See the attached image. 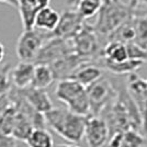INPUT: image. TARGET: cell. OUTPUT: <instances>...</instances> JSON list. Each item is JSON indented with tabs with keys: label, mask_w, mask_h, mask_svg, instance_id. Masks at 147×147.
<instances>
[{
	"label": "cell",
	"mask_w": 147,
	"mask_h": 147,
	"mask_svg": "<svg viewBox=\"0 0 147 147\" xmlns=\"http://www.w3.org/2000/svg\"><path fill=\"white\" fill-rule=\"evenodd\" d=\"M133 14L134 7L129 2L125 3L122 0H102V5L97 13V20L92 28L105 45L108 36Z\"/></svg>",
	"instance_id": "obj_1"
},
{
	"label": "cell",
	"mask_w": 147,
	"mask_h": 147,
	"mask_svg": "<svg viewBox=\"0 0 147 147\" xmlns=\"http://www.w3.org/2000/svg\"><path fill=\"white\" fill-rule=\"evenodd\" d=\"M44 117L46 124L64 140L74 144L84 140L87 119L85 115L74 113L68 109L53 107L44 113Z\"/></svg>",
	"instance_id": "obj_2"
},
{
	"label": "cell",
	"mask_w": 147,
	"mask_h": 147,
	"mask_svg": "<svg viewBox=\"0 0 147 147\" xmlns=\"http://www.w3.org/2000/svg\"><path fill=\"white\" fill-rule=\"evenodd\" d=\"M55 96L61 102L66 104L68 110L80 115H90V104L86 87L71 78L58 80Z\"/></svg>",
	"instance_id": "obj_3"
},
{
	"label": "cell",
	"mask_w": 147,
	"mask_h": 147,
	"mask_svg": "<svg viewBox=\"0 0 147 147\" xmlns=\"http://www.w3.org/2000/svg\"><path fill=\"white\" fill-rule=\"evenodd\" d=\"M74 53L87 61H94L101 56L103 43L91 24L84 23L80 31L71 38Z\"/></svg>",
	"instance_id": "obj_4"
},
{
	"label": "cell",
	"mask_w": 147,
	"mask_h": 147,
	"mask_svg": "<svg viewBox=\"0 0 147 147\" xmlns=\"http://www.w3.org/2000/svg\"><path fill=\"white\" fill-rule=\"evenodd\" d=\"M86 90L91 115H100L101 111L117 98V91L105 75L86 87Z\"/></svg>",
	"instance_id": "obj_5"
},
{
	"label": "cell",
	"mask_w": 147,
	"mask_h": 147,
	"mask_svg": "<svg viewBox=\"0 0 147 147\" xmlns=\"http://www.w3.org/2000/svg\"><path fill=\"white\" fill-rule=\"evenodd\" d=\"M51 36L49 34H44L43 31L33 28L31 30H23L19 36L16 45V53L20 61L34 63L40 49L44 42Z\"/></svg>",
	"instance_id": "obj_6"
},
{
	"label": "cell",
	"mask_w": 147,
	"mask_h": 147,
	"mask_svg": "<svg viewBox=\"0 0 147 147\" xmlns=\"http://www.w3.org/2000/svg\"><path fill=\"white\" fill-rule=\"evenodd\" d=\"M73 52L71 40H65L61 37L51 35L42 45L34 61V64L51 65L52 63Z\"/></svg>",
	"instance_id": "obj_7"
},
{
	"label": "cell",
	"mask_w": 147,
	"mask_h": 147,
	"mask_svg": "<svg viewBox=\"0 0 147 147\" xmlns=\"http://www.w3.org/2000/svg\"><path fill=\"white\" fill-rule=\"evenodd\" d=\"M126 86L143 119V134L147 137V79L141 78L137 74H129Z\"/></svg>",
	"instance_id": "obj_8"
},
{
	"label": "cell",
	"mask_w": 147,
	"mask_h": 147,
	"mask_svg": "<svg viewBox=\"0 0 147 147\" xmlns=\"http://www.w3.org/2000/svg\"><path fill=\"white\" fill-rule=\"evenodd\" d=\"M109 127L100 115H88L86 119L84 138L88 147H103L109 141Z\"/></svg>",
	"instance_id": "obj_9"
},
{
	"label": "cell",
	"mask_w": 147,
	"mask_h": 147,
	"mask_svg": "<svg viewBox=\"0 0 147 147\" xmlns=\"http://www.w3.org/2000/svg\"><path fill=\"white\" fill-rule=\"evenodd\" d=\"M84 23L85 20L77 12V10L65 11L61 16L55 30L51 33V35L65 40H71L80 31Z\"/></svg>",
	"instance_id": "obj_10"
},
{
	"label": "cell",
	"mask_w": 147,
	"mask_h": 147,
	"mask_svg": "<svg viewBox=\"0 0 147 147\" xmlns=\"http://www.w3.org/2000/svg\"><path fill=\"white\" fill-rule=\"evenodd\" d=\"M87 61H87V59L80 57L73 52V53L67 54L64 57L57 59L54 63H52L49 66L54 74L55 80H61L70 78V76L74 74V71L79 67L80 65H82L84 63H87Z\"/></svg>",
	"instance_id": "obj_11"
},
{
	"label": "cell",
	"mask_w": 147,
	"mask_h": 147,
	"mask_svg": "<svg viewBox=\"0 0 147 147\" xmlns=\"http://www.w3.org/2000/svg\"><path fill=\"white\" fill-rule=\"evenodd\" d=\"M51 0H18V10L23 30L34 28V19L36 13L44 7L49 6Z\"/></svg>",
	"instance_id": "obj_12"
},
{
	"label": "cell",
	"mask_w": 147,
	"mask_h": 147,
	"mask_svg": "<svg viewBox=\"0 0 147 147\" xmlns=\"http://www.w3.org/2000/svg\"><path fill=\"white\" fill-rule=\"evenodd\" d=\"M18 91L28 103L43 114L53 108V102L49 98V93L45 91V89H38L29 86L24 89H18Z\"/></svg>",
	"instance_id": "obj_13"
},
{
	"label": "cell",
	"mask_w": 147,
	"mask_h": 147,
	"mask_svg": "<svg viewBox=\"0 0 147 147\" xmlns=\"http://www.w3.org/2000/svg\"><path fill=\"white\" fill-rule=\"evenodd\" d=\"M147 137L135 129H127L110 136L108 147H146Z\"/></svg>",
	"instance_id": "obj_14"
},
{
	"label": "cell",
	"mask_w": 147,
	"mask_h": 147,
	"mask_svg": "<svg viewBox=\"0 0 147 147\" xmlns=\"http://www.w3.org/2000/svg\"><path fill=\"white\" fill-rule=\"evenodd\" d=\"M35 64L32 61H20L12 69H10V80L14 88L24 89L31 86Z\"/></svg>",
	"instance_id": "obj_15"
},
{
	"label": "cell",
	"mask_w": 147,
	"mask_h": 147,
	"mask_svg": "<svg viewBox=\"0 0 147 147\" xmlns=\"http://www.w3.org/2000/svg\"><path fill=\"white\" fill-rule=\"evenodd\" d=\"M104 75V70L93 61H87L80 65L74 74L70 76L71 79H75L81 84L84 87H88L92 82L97 81Z\"/></svg>",
	"instance_id": "obj_16"
},
{
	"label": "cell",
	"mask_w": 147,
	"mask_h": 147,
	"mask_svg": "<svg viewBox=\"0 0 147 147\" xmlns=\"http://www.w3.org/2000/svg\"><path fill=\"white\" fill-rule=\"evenodd\" d=\"M61 14L49 6L42 8L35 16L34 28L43 32L52 33L55 30L56 25L59 21Z\"/></svg>",
	"instance_id": "obj_17"
},
{
	"label": "cell",
	"mask_w": 147,
	"mask_h": 147,
	"mask_svg": "<svg viewBox=\"0 0 147 147\" xmlns=\"http://www.w3.org/2000/svg\"><path fill=\"white\" fill-rule=\"evenodd\" d=\"M54 80H55L54 74L49 65L35 64L31 86L38 89H46L53 84Z\"/></svg>",
	"instance_id": "obj_18"
},
{
	"label": "cell",
	"mask_w": 147,
	"mask_h": 147,
	"mask_svg": "<svg viewBox=\"0 0 147 147\" xmlns=\"http://www.w3.org/2000/svg\"><path fill=\"white\" fill-rule=\"evenodd\" d=\"M101 57L110 61H124L129 59L126 44L117 42V41H109L102 49Z\"/></svg>",
	"instance_id": "obj_19"
},
{
	"label": "cell",
	"mask_w": 147,
	"mask_h": 147,
	"mask_svg": "<svg viewBox=\"0 0 147 147\" xmlns=\"http://www.w3.org/2000/svg\"><path fill=\"white\" fill-rule=\"evenodd\" d=\"M16 111H17V113H16V121H14V125H13L12 134L11 135L14 138H17L18 141L25 142L29 134L32 132V129H34V127H33V124L31 122V120L25 115L23 112L18 110L17 108H16Z\"/></svg>",
	"instance_id": "obj_20"
},
{
	"label": "cell",
	"mask_w": 147,
	"mask_h": 147,
	"mask_svg": "<svg viewBox=\"0 0 147 147\" xmlns=\"http://www.w3.org/2000/svg\"><path fill=\"white\" fill-rule=\"evenodd\" d=\"M29 147H54V140L45 127L33 129L25 140Z\"/></svg>",
	"instance_id": "obj_21"
},
{
	"label": "cell",
	"mask_w": 147,
	"mask_h": 147,
	"mask_svg": "<svg viewBox=\"0 0 147 147\" xmlns=\"http://www.w3.org/2000/svg\"><path fill=\"white\" fill-rule=\"evenodd\" d=\"M135 30L134 43L147 49V13L132 16Z\"/></svg>",
	"instance_id": "obj_22"
},
{
	"label": "cell",
	"mask_w": 147,
	"mask_h": 147,
	"mask_svg": "<svg viewBox=\"0 0 147 147\" xmlns=\"http://www.w3.org/2000/svg\"><path fill=\"white\" fill-rule=\"evenodd\" d=\"M102 0H80L78 5L75 7L77 12L84 18V20L94 17L98 13Z\"/></svg>",
	"instance_id": "obj_23"
},
{
	"label": "cell",
	"mask_w": 147,
	"mask_h": 147,
	"mask_svg": "<svg viewBox=\"0 0 147 147\" xmlns=\"http://www.w3.org/2000/svg\"><path fill=\"white\" fill-rule=\"evenodd\" d=\"M10 65L3 64L0 65V96L8 92L11 89V80H10Z\"/></svg>",
	"instance_id": "obj_24"
},
{
	"label": "cell",
	"mask_w": 147,
	"mask_h": 147,
	"mask_svg": "<svg viewBox=\"0 0 147 147\" xmlns=\"http://www.w3.org/2000/svg\"><path fill=\"white\" fill-rule=\"evenodd\" d=\"M127 49V54L129 58L131 59H136V61H142L144 63H147V49L137 45L134 42L126 44Z\"/></svg>",
	"instance_id": "obj_25"
},
{
	"label": "cell",
	"mask_w": 147,
	"mask_h": 147,
	"mask_svg": "<svg viewBox=\"0 0 147 147\" xmlns=\"http://www.w3.org/2000/svg\"><path fill=\"white\" fill-rule=\"evenodd\" d=\"M12 105V98L10 94V90L2 96H0V117Z\"/></svg>",
	"instance_id": "obj_26"
},
{
	"label": "cell",
	"mask_w": 147,
	"mask_h": 147,
	"mask_svg": "<svg viewBox=\"0 0 147 147\" xmlns=\"http://www.w3.org/2000/svg\"><path fill=\"white\" fill-rule=\"evenodd\" d=\"M17 141L12 135L0 133V147H17Z\"/></svg>",
	"instance_id": "obj_27"
},
{
	"label": "cell",
	"mask_w": 147,
	"mask_h": 147,
	"mask_svg": "<svg viewBox=\"0 0 147 147\" xmlns=\"http://www.w3.org/2000/svg\"><path fill=\"white\" fill-rule=\"evenodd\" d=\"M129 3H132V6L134 7L135 13H147V0H131Z\"/></svg>",
	"instance_id": "obj_28"
},
{
	"label": "cell",
	"mask_w": 147,
	"mask_h": 147,
	"mask_svg": "<svg viewBox=\"0 0 147 147\" xmlns=\"http://www.w3.org/2000/svg\"><path fill=\"white\" fill-rule=\"evenodd\" d=\"M0 2L18 9V0H0Z\"/></svg>",
	"instance_id": "obj_29"
},
{
	"label": "cell",
	"mask_w": 147,
	"mask_h": 147,
	"mask_svg": "<svg viewBox=\"0 0 147 147\" xmlns=\"http://www.w3.org/2000/svg\"><path fill=\"white\" fill-rule=\"evenodd\" d=\"M5 55H6V49H5L3 44L0 42V64H1V63H2V61H3Z\"/></svg>",
	"instance_id": "obj_30"
},
{
	"label": "cell",
	"mask_w": 147,
	"mask_h": 147,
	"mask_svg": "<svg viewBox=\"0 0 147 147\" xmlns=\"http://www.w3.org/2000/svg\"><path fill=\"white\" fill-rule=\"evenodd\" d=\"M80 0H66V3H67L68 6H70V7H75L78 5V2H79Z\"/></svg>",
	"instance_id": "obj_31"
},
{
	"label": "cell",
	"mask_w": 147,
	"mask_h": 147,
	"mask_svg": "<svg viewBox=\"0 0 147 147\" xmlns=\"http://www.w3.org/2000/svg\"><path fill=\"white\" fill-rule=\"evenodd\" d=\"M57 147H80L78 145H75V144H65V145H59Z\"/></svg>",
	"instance_id": "obj_32"
}]
</instances>
